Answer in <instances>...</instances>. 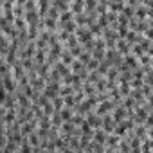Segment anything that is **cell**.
Segmentation results:
<instances>
[{"instance_id":"1","label":"cell","mask_w":153,"mask_h":153,"mask_svg":"<svg viewBox=\"0 0 153 153\" xmlns=\"http://www.w3.org/2000/svg\"><path fill=\"white\" fill-rule=\"evenodd\" d=\"M87 123H88L94 130H99V128L103 126V117L97 115L96 112H88V114H87Z\"/></svg>"},{"instance_id":"2","label":"cell","mask_w":153,"mask_h":153,"mask_svg":"<svg viewBox=\"0 0 153 153\" xmlns=\"http://www.w3.org/2000/svg\"><path fill=\"white\" fill-rule=\"evenodd\" d=\"M70 11H72L74 15H83V13H85V2H83V0L70 2Z\"/></svg>"}]
</instances>
